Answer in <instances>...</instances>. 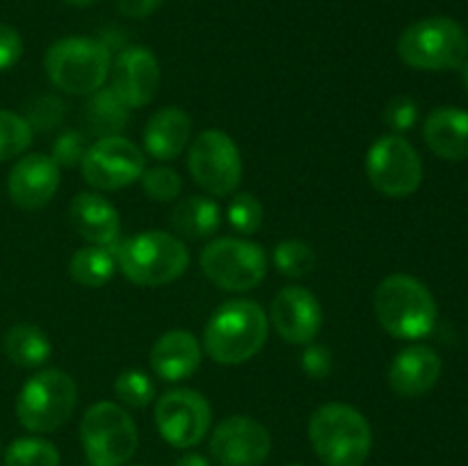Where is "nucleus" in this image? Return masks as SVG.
Masks as SVG:
<instances>
[{
	"instance_id": "9",
	"label": "nucleus",
	"mask_w": 468,
	"mask_h": 466,
	"mask_svg": "<svg viewBox=\"0 0 468 466\" xmlns=\"http://www.w3.org/2000/svg\"><path fill=\"white\" fill-rule=\"evenodd\" d=\"M199 265L206 277L229 292H247L268 274V254L254 240L236 236L215 238L201 249Z\"/></svg>"
},
{
	"instance_id": "17",
	"label": "nucleus",
	"mask_w": 468,
	"mask_h": 466,
	"mask_svg": "<svg viewBox=\"0 0 468 466\" xmlns=\"http://www.w3.org/2000/svg\"><path fill=\"white\" fill-rule=\"evenodd\" d=\"M59 167L50 155L27 154L14 163L7 178L9 199L26 210H39L59 187Z\"/></svg>"
},
{
	"instance_id": "5",
	"label": "nucleus",
	"mask_w": 468,
	"mask_h": 466,
	"mask_svg": "<svg viewBox=\"0 0 468 466\" xmlns=\"http://www.w3.org/2000/svg\"><path fill=\"white\" fill-rule=\"evenodd\" d=\"M48 80L69 96H91L105 85L112 55L105 41L94 37H64L44 55Z\"/></svg>"
},
{
	"instance_id": "13",
	"label": "nucleus",
	"mask_w": 468,
	"mask_h": 466,
	"mask_svg": "<svg viewBox=\"0 0 468 466\" xmlns=\"http://www.w3.org/2000/svg\"><path fill=\"white\" fill-rule=\"evenodd\" d=\"M160 437L174 448L197 446L213 425V409L204 393L195 388H174L163 393L154 409Z\"/></svg>"
},
{
	"instance_id": "19",
	"label": "nucleus",
	"mask_w": 468,
	"mask_h": 466,
	"mask_svg": "<svg viewBox=\"0 0 468 466\" xmlns=\"http://www.w3.org/2000/svg\"><path fill=\"white\" fill-rule=\"evenodd\" d=\"M201 356L204 350L195 334L186 329H169L154 343L149 361L155 377L174 384L192 377L199 370Z\"/></svg>"
},
{
	"instance_id": "11",
	"label": "nucleus",
	"mask_w": 468,
	"mask_h": 466,
	"mask_svg": "<svg viewBox=\"0 0 468 466\" xmlns=\"http://www.w3.org/2000/svg\"><path fill=\"white\" fill-rule=\"evenodd\" d=\"M366 176L384 196L402 199L414 195L423 183L420 155L402 135L378 137L366 154Z\"/></svg>"
},
{
	"instance_id": "34",
	"label": "nucleus",
	"mask_w": 468,
	"mask_h": 466,
	"mask_svg": "<svg viewBox=\"0 0 468 466\" xmlns=\"http://www.w3.org/2000/svg\"><path fill=\"white\" fill-rule=\"evenodd\" d=\"M416 122H419V103L410 96H396L384 108V123H387L393 135H402V132L411 131Z\"/></svg>"
},
{
	"instance_id": "1",
	"label": "nucleus",
	"mask_w": 468,
	"mask_h": 466,
	"mask_svg": "<svg viewBox=\"0 0 468 466\" xmlns=\"http://www.w3.org/2000/svg\"><path fill=\"white\" fill-rule=\"evenodd\" d=\"M270 318L254 300H229L204 327V350L215 364L240 365L263 350Z\"/></svg>"
},
{
	"instance_id": "40",
	"label": "nucleus",
	"mask_w": 468,
	"mask_h": 466,
	"mask_svg": "<svg viewBox=\"0 0 468 466\" xmlns=\"http://www.w3.org/2000/svg\"><path fill=\"white\" fill-rule=\"evenodd\" d=\"M67 5H71V7H87V5H94L96 0H64Z\"/></svg>"
},
{
	"instance_id": "18",
	"label": "nucleus",
	"mask_w": 468,
	"mask_h": 466,
	"mask_svg": "<svg viewBox=\"0 0 468 466\" xmlns=\"http://www.w3.org/2000/svg\"><path fill=\"white\" fill-rule=\"evenodd\" d=\"M441 377V356L434 347L411 343L393 356L388 365V384L402 397H419L434 388Z\"/></svg>"
},
{
	"instance_id": "30",
	"label": "nucleus",
	"mask_w": 468,
	"mask_h": 466,
	"mask_svg": "<svg viewBox=\"0 0 468 466\" xmlns=\"http://www.w3.org/2000/svg\"><path fill=\"white\" fill-rule=\"evenodd\" d=\"M114 396L119 397V402L133 409H142V407L151 405L155 397V384L142 370H123L114 379Z\"/></svg>"
},
{
	"instance_id": "21",
	"label": "nucleus",
	"mask_w": 468,
	"mask_h": 466,
	"mask_svg": "<svg viewBox=\"0 0 468 466\" xmlns=\"http://www.w3.org/2000/svg\"><path fill=\"white\" fill-rule=\"evenodd\" d=\"M192 137V119L181 108H160L151 114L142 131L144 151L155 160H174L183 154Z\"/></svg>"
},
{
	"instance_id": "36",
	"label": "nucleus",
	"mask_w": 468,
	"mask_h": 466,
	"mask_svg": "<svg viewBox=\"0 0 468 466\" xmlns=\"http://www.w3.org/2000/svg\"><path fill=\"white\" fill-rule=\"evenodd\" d=\"M300 365L302 373L309 375L311 379H324L332 373V350H329L327 345H323V343H309V345H304V350H302Z\"/></svg>"
},
{
	"instance_id": "28",
	"label": "nucleus",
	"mask_w": 468,
	"mask_h": 466,
	"mask_svg": "<svg viewBox=\"0 0 468 466\" xmlns=\"http://www.w3.org/2000/svg\"><path fill=\"white\" fill-rule=\"evenodd\" d=\"M5 466H59V450L41 437H23L7 446Z\"/></svg>"
},
{
	"instance_id": "35",
	"label": "nucleus",
	"mask_w": 468,
	"mask_h": 466,
	"mask_svg": "<svg viewBox=\"0 0 468 466\" xmlns=\"http://www.w3.org/2000/svg\"><path fill=\"white\" fill-rule=\"evenodd\" d=\"M85 135L78 131H69L64 135H59L53 144V154L50 158L58 163V167H76L80 164L82 155H85Z\"/></svg>"
},
{
	"instance_id": "15",
	"label": "nucleus",
	"mask_w": 468,
	"mask_h": 466,
	"mask_svg": "<svg viewBox=\"0 0 468 466\" xmlns=\"http://www.w3.org/2000/svg\"><path fill=\"white\" fill-rule=\"evenodd\" d=\"M274 332L292 345H309L323 332L324 313L318 297L304 286H286L274 295L270 306Z\"/></svg>"
},
{
	"instance_id": "38",
	"label": "nucleus",
	"mask_w": 468,
	"mask_h": 466,
	"mask_svg": "<svg viewBox=\"0 0 468 466\" xmlns=\"http://www.w3.org/2000/svg\"><path fill=\"white\" fill-rule=\"evenodd\" d=\"M163 3L165 0H117V9L128 18H146Z\"/></svg>"
},
{
	"instance_id": "26",
	"label": "nucleus",
	"mask_w": 468,
	"mask_h": 466,
	"mask_svg": "<svg viewBox=\"0 0 468 466\" xmlns=\"http://www.w3.org/2000/svg\"><path fill=\"white\" fill-rule=\"evenodd\" d=\"M87 122L91 123V131L99 137L119 135L126 128L131 108L114 94L112 87H101L94 91L85 108Z\"/></svg>"
},
{
	"instance_id": "31",
	"label": "nucleus",
	"mask_w": 468,
	"mask_h": 466,
	"mask_svg": "<svg viewBox=\"0 0 468 466\" xmlns=\"http://www.w3.org/2000/svg\"><path fill=\"white\" fill-rule=\"evenodd\" d=\"M142 190L146 192L151 201H174L183 190L181 174L176 169L167 167V164H155V167H149L142 172L140 176Z\"/></svg>"
},
{
	"instance_id": "7",
	"label": "nucleus",
	"mask_w": 468,
	"mask_h": 466,
	"mask_svg": "<svg viewBox=\"0 0 468 466\" xmlns=\"http://www.w3.org/2000/svg\"><path fill=\"white\" fill-rule=\"evenodd\" d=\"M76 402L78 387L71 375L59 368H44L18 391L16 418L27 432H53L71 418Z\"/></svg>"
},
{
	"instance_id": "10",
	"label": "nucleus",
	"mask_w": 468,
	"mask_h": 466,
	"mask_svg": "<svg viewBox=\"0 0 468 466\" xmlns=\"http://www.w3.org/2000/svg\"><path fill=\"white\" fill-rule=\"evenodd\" d=\"M187 169L197 185L208 196H227L242 181V155L224 131L199 132L187 151Z\"/></svg>"
},
{
	"instance_id": "33",
	"label": "nucleus",
	"mask_w": 468,
	"mask_h": 466,
	"mask_svg": "<svg viewBox=\"0 0 468 466\" xmlns=\"http://www.w3.org/2000/svg\"><path fill=\"white\" fill-rule=\"evenodd\" d=\"M64 119V103L58 96H37L30 105H27L26 122L30 123L32 132H48L58 128Z\"/></svg>"
},
{
	"instance_id": "41",
	"label": "nucleus",
	"mask_w": 468,
	"mask_h": 466,
	"mask_svg": "<svg viewBox=\"0 0 468 466\" xmlns=\"http://www.w3.org/2000/svg\"><path fill=\"white\" fill-rule=\"evenodd\" d=\"M462 82H464V90L468 91V58L464 59V64H462Z\"/></svg>"
},
{
	"instance_id": "25",
	"label": "nucleus",
	"mask_w": 468,
	"mask_h": 466,
	"mask_svg": "<svg viewBox=\"0 0 468 466\" xmlns=\"http://www.w3.org/2000/svg\"><path fill=\"white\" fill-rule=\"evenodd\" d=\"M117 272V259L108 251V247L85 245L73 251L69 260V274L73 281L85 288H101Z\"/></svg>"
},
{
	"instance_id": "16",
	"label": "nucleus",
	"mask_w": 468,
	"mask_h": 466,
	"mask_svg": "<svg viewBox=\"0 0 468 466\" xmlns=\"http://www.w3.org/2000/svg\"><path fill=\"white\" fill-rule=\"evenodd\" d=\"M112 90L131 110L144 108L160 87V62L146 46H126L112 59Z\"/></svg>"
},
{
	"instance_id": "23",
	"label": "nucleus",
	"mask_w": 468,
	"mask_h": 466,
	"mask_svg": "<svg viewBox=\"0 0 468 466\" xmlns=\"http://www.w3.org/2000/svg\"><path fill=\"white\" fill-rule=\"evenodd\" d=\"M169 224L178 238L206 240V238H213L222 227V208L210 196H186L174 206Z\"/></svg>"
},
{
	"instance_id": "42",
	"label": "nucleus",
	"mask_w": 468,
	"mask_h": 466,
	"mask_svg": "<svg viewBox=\"0 0 468 466\" xmlns=\"http://www.w3.org/2000/svg\"><path fill=\"white\" fill-rule=\"evenodd\" d=\"M288 466H302V464H288Z\"/></svg>"
},
{
	"instance_id": "32",
	"label": "nucleus",
	"mask_w": 468,
	"mask_h": 466,
	"mask_svg": "<svg viewBox=\"0 0 468 466\" xmlns=\"http://www.w3.org/2000/svg\"><path fill=\"white\" fill-rule=\"evenodd\" d=\"M227 222L240 236H251L259 231L263 224V204L259 201V196L250 195V192L233 196L227 208Z\"/></svg>"
},
{
	"instance_id": "2",
	"label": "nucleus",
	"mask_w": 468,
	"mask_h": 466,
	"mask_svg": "<svg viewBox=\"0 0 468 466\" xmlns=\"http://www.w3.org/2000/svg\"><path fill=\"white\" fill-rule=\"evenodd\" d=\"M375 318L400 341L425 338L437 324V302L430 288L411 274H388L375 288Z\"/></svg>"
},
{
	"instance_id": "20",
	"label": "nucleus",
	"mask_w": 468,
	"mask_h": 466,
	"mask_svg": "<svg viewBox=\"0 0 468 466\" xmlns=\"http://www.w3.org/2000/svg\"><path fill=\"white\" fill-rule=\"evenodd\" d=\"M69 222L82 240L96 247H110L122 233L117 208L99 192H80L73 196L69 204Z\"/></svg>"
},
{
	"instance_id": "39",
	"label": "nucleus",
	"mask_w": 468,
	"mask_h": 466,
	"mask_svg": "<svg viewBox=\"0 0 468 466\" xmlns=\"http://www.w3.org/2000/svg\"><path fill=\"white\" fill-rule=\"evenodd\" d=\"M174 466H210V461L199 452H186Z\"/></svg>"
},
{
	"instance_id": "12",
	"label": "nucleus",
	"mask_w": 468,
	"mask_h": 466,
	"mask_svg": "<svg viewBox=\"0 0 468 466\" xmlns=\"http://www.w3.org/2000/svg\"><path fill=\"white\" fill-rule=\"evenodd\" d=\"M144 154L137 144L122 135L99 137L87 146L80 160V172L94 190L114 192L140 181L144 172Z\"/></svg>"
},
{
	"instance_id": "14",
	"label": "nucleus",
	"mask_w": 468,
	"mask_h": 466,
	"mask_svg": "<svg viewBox=\"0 0 468 466\" xmlns=\"http://www.w3.org/2000/svg\"><path fill=\"white\" fill-rule=\"evenodd\" d=\"M270 450L268 428L251 416H227L210 434V455L222 466H261Z\"/></svg>"
},
{
	"instance_id": "6",
	"label": "nucleus",
	"mask_w": 468,
	"mask_h": 466,
	"mask_svg": "<svg viewBox=\"0 0 468 466\" xmlns=\"http://www.w3.org/2000/svg\"><path fill=\"white\" fill-rule=\"evenodd\" d=\"M398 55L407 67L419 71L460 69L468 58V35L455 18H420L400 35Z\"/></svg>"
},
{
	"instance_id": "4",
	"label": "nucleus",
	"mask_w": 468,
	"mask_h": 466,
	"mask_svg": "<svg viewBox=\"0 0 468 466\" xmlns=\"http://www.w3.org/2000/svg\"><path fill=\"white\" fill-rule=\"evenodd\" d=\"M190 265V251L176 233L149 228L122 242L117 270L137 286L155 288L176 281Z\"/></svg>"
},
{
	"instance_id": "24",
	"label": "nucleus",
	"mask_w": 468,
	"mask_h": 466,
	"mask_svg": "<svg viewBox=\"0 0 468 466\" xmlns=\"http://www.w3.org/2000/svg\"><path fill=\"white\" fill-rule=\"evenodd\" d=\"M3 352L14 365L39 368L53 355L48 334L30 323H18L9 327L3 336Z\"/></svg>"
},
{
	"instance_id": "29",
	"label": "nucleus",
	"mask_w": 468,
	"mask_h": 466,
	"mask_svg": "<svg viewBox=\"0 0 468 466\" xmlns=\"http://www.w3.org/2000/svg\"><path fill=\"white\" fill-rule=\"evenodd\" d=\"M32 144V128L23 114L0 110V163L18 158Z\"/></svg>"
},
{
	"instance_id": "3",
	"label": "nucleus",
	"mask_w": 468,
	"mask_h": 466,
	"mask_svg": "<svg viewBox=\"0 0 468 466\" xmlns=\"http://www.w3.org/2000/svg\"><path fill=\"white\" fill-rule=\"evenodd\" d=\"M309 439L327 466H361L373 448L368 418L346 402H324L311 414Z\"/></svg>"
},
{
	"instance_id": "8",
	"label": "nucleus",
	"mask_w": 468,
	"mask_h": 466,
	"mask_svg": "<svg viewBox=\"0 0 468 466\" xmlns=\"http://www.w3.org/2000/svg\"><path fill=\"white\" fill-rule=\"evenodd\" d=\"M80 443L91 466H123L137 450V425L123 405L94 402L80 420Z\"/></svg>"
},
{
	"instance_id": "27",
	"label": "nucleus",
	"mask_w": 468,
	"mask_h": 466,
	"mask_svg": "<svg viewBox=\"0 0 468 466\" xmlns=\"http://www.w3.org/2000/svg\"><path fill=\"white\" fill-rule=\"evenodd\" d=\"M272 265L283 277L302 279L315 268V251L304 240H295V238L282 240L272 249Z\"/></svg>"
},
{
	"instance_id": "37",
	"label": "nucleus",
	"mask_w": 468,
	"mask_h": 466,
	"mask_svg": "<svg viewBox=\"0 0 468 466\" xmlns=\"http://www.w3.org/2000/svg\"><path fill=\"white\" fill-rule=\"evenodd\" d=\"M23 39L12 26L0 23V71H7L21 59Z\"/></svg>"
},
{
	"instance_id": "22",
	"label": "nucleus",
	"mask_w": 468,
	"mask_h": 466,
	"mask_svg": "<svg viewBox=\"0 0 468 466\" xmlns=\"http://www.w3.org/2000/svg\"><path fill=\"white\" fill-rule=\"evenodd\" d=\"M423 137L434 155L451 163L468 158V112L460 108H437L423 123Z\"/></svg>"
}]
</instances>
